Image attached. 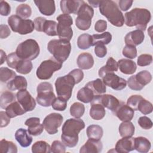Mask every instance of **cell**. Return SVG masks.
<instances>
[{"label":"cell","instance_id":"cell-45","mask_svg":"<svg viewBox=\"0 0 153 153\" xmlns=\"http://www.w3.org/2000/svg\"><path fill=\"white\" fill-rule=\"evenodd\" d=\"M16 76V72L6 67L0 68V80L2 82H7Z\"/></svg>","mask_w":153,"mask_h":153},{"label":"cell","instance_id":"cell-13","mask_svg":"<svg viewBox=\"0 0 153 153\" xmlns=\"http://www.w3.org/2000/svg\"><path fill=\"white\" fill-rule=\"evenodd\" d=\"M104 84L115 90H121L126 88L127 81L112 72H106L102 77Z\"/></svg>","mask_w":153,"mask_h":153},{"label":"cell","instance_id":"cell-35","mask_svg":"<svg viewBox=\"0 0 153 153\" xmlns=\"http://www.w3.org/2000/svg\"><path fill=\"white\" fill-rule=\"evenodd\" d=\"M118 68V62L113 57H111L108 59L106 65L102 66L99 70V76L102 77V76L106 72H114L115 71H117Z\"/></svg>","mask_w":153,"mask_h":153},{"label":"cell","instance_id":"cell-59","mask_svg":"<svg viewBox=\"0 0 153 153\" xmlns=\"http://www.w3.org/2000/svg\"><path fill=\"white\" fill-rule=\"evenodd\" d=\"M107 29V22L104 20L97 21L94 25V30L97 32H103Z\"/></svg>","mask_w":153,"mask_h":153},{"label":"cell","instance_id":"cell-5","mask_svg":"<svg viewBox=\"0 0 153 153\" xmlns=\"http://www.w3.org/2000/svg\"><path fill=\"white\" fill-rule=\"evenodd\" d=\"M39 51L38 42L35 39H28L19 44L16 53L21 59L32 60L38 56Z\"/></svg>","mask_w":153,"mask_h":153},{"label":"cell","instance_id":"cell-62","mask_svg":"<svg viewBox=\"0 0 153 153\" xmlns=\"http://www.w3.org/2000/svg\"><path fill=\"white\" fill-rule=\"evenodd\" d=\"M11 31L8 26L6 25H1L0 26V38L1 39L7 38L10 36Z\"/></svg>","mask_w":153,"mask_h":153},{"label":"cell","instance_id":"cell-60","mask_svg":"<svg viewBox=\"0 0 153 153\" xmlns=\"http://www.w3.org/2000/svg\"><path fill=\"white\" fill-rule=\"evenodd\" d=\"M0 118H1V127H4L8 125L10 122V118L8 116L7 113L4 111L0 112Z\"/></svg>","mask_w":153,"mask_h":153},{"label":"cell","instance_id":"cell-30","mask_svg":"<svg viewBox=\"0 0 153 153\" xmlns=\"http://www.w3.org/2000/svg\"><path fill=\"white\" fill-rule=\"evenodd\" d=\"M105 107L98 103H91L90 109V117L95 120H102L105 115Z\"/></svg>","mask_w":153,"mask_h":153},{"label":"cell","instance_id":"cell-24","mask_svg":"<svg viewBox=\"0 0 153 153\" xmlns=\"http://www.w3.org/2000/svg\"><path fill=\"white\" fill-rule=\"evenodd\" d=\"M27 82L26 79L22 76L16 75L13 79L8 82L7 87L11 91L22 90L27 88Z\"/></svg>","mask_w":153,"mask_h":153},{"label":"cell","instance_id":"cell-33","mask_svg":"<svg viewBox=\"0 0 153 153\" xmlns=\"http://www.w3.org/2000/svg\"><path fill=\"white\" fill-rule=\"evenodd\" d=\"M119 133L121 137H131L134 133L135 128L130 121H123L119 126Z\"/></svg>","mask_w":153,"mask_h":153},{"label":"cell","instance_id":"cell-40","mask_svg":"<svg viewBox=\"0 0 153 153\" xmlns=\"http://www.w3.org/2000/svg\"><path fill=\"white\" fill-rule=\"evenodd\" d=\"M16 99L15 95L13 93L5 91L2 93L0 99V106L2 109H5L10 104L14 102Z\"/></svg>","mask_w":153,"mask_h":153},{"label":"cell","instance_id":"cell-23","mask_svg":"<svg viewBox=\"0 0 153 153\" xmlns=\"http://www.w3.org/2000/svg\"><path fill=\"white\" fill-rule=\"evenodd\" d=\"M15 138L21 146L26 148L29 146L32 142V137L26 129L19 128L15 133Z\"/></svg>","mask_w":153,"mask_h":153},{"label":"cell","instance_id":"cell-52","mask_svg":"<svg viewBox=\"0 0 153 153\" xmlns=\"http://www.w3.org/2000/svg\"><path fill=\"white\" fill-rule=\"evenodd\" d=\"M21 59H20L17 55L16 54V52H13L10 54H9L7 56V65L9 67L13 68V69H15L18 62H19V60Z\"/></svg>","mask_w":153,"mask_h":153},{"label":"cell","instance_id":"cell-57","mask_svg":"<svg viewBox=\"0 0 153 153\" xmlns=\"http://www.w3.org/2000/svg\"><path fill=\"white\" fill-rule=\"evenodd\" d=\"M69 74L73 76L76 84H78L79 82H80L84 78V73L82 70L79 69H75L71 71Z\"/></svg>","mask_w":153,"mask_h":153},{"label":"cell","instance_id":"cell-18","mask_svg":"<svg viewBox=\"0 0 153 153\" xmlns=\"http://www.w3.org/2000/svg\"><path fill=\"white\" fill-rule=\"evenodd\" d=\"M84 2V1L74 0H63L60 2L61 10L64 14H77L78 11Z\"/></svg>","mask_w":153,"mask_h":153},{"label":"cell","instance_id":"cell-42","mask_svg":"<svg viewBox=\"0 0 153 153\" xmlns=\"http://www.w3.org/2000/svg\"><path fill=\"white\" fill-rule=\"evenodd\" d=\"M135 78L139 84L145 87V85L149 84L151 81L152 75L149 71L143 70L135 75Z\"/></svg>","mask_w":153,"mask_h":153},{"label":"cell","instance_id":"cell-14","mask_svg":"<svg viewBox=\"0 0 153 153\" xmlns=\"http://www.w3.org/2000/svg\"><path fill=\"white\" fill-rule=\"evenodd\" d=\"M90 103H98L105 108L111 110L112 112L117 109L121 102L115 97L111 94H99L94 96L93 100Z\"/></svg>","mask_w":153,"mask_h":153},{"label":"cell","instance_id":"cell-17","mask_svg":"<svg viewBox=\"0 0 153 153\" xmlns=\"http://www.w3.org/2000/svg\"><path fill=\"white\" fill-rule=\"evenodd\" d=\"M134 149V138L123 137L115 145V151L120 153H127Z\"/></svg>","mask_w":153,"mask_h":153},{"label":"cell","instance_id":"cell-43","mask_svg":"<svg viewBox=\"0 0 153 153\" xmlns=\"http://www.w3.org/2000/svg\"><path fill=\"white\" fill-rule=\"evenodd\" d=\"M84 112L85 106L81 103L75 102L70 107L71 115L76 118H81L84 115Z\"/></svg>","mask_w":153,"mask_h":153},{"label":"cell","instance_id":"cell-10","mask_svg":"<svg viewBox=\"0 0 153 153\" xmlns=\"http://www.w3.org/2000/svg\"><path fill=\"white\" fill-rule=\"evenodd\" d=\"M62 67V63L51 57L40 64L37 68L36 74L39 79L47 80L52 76L55 71L60 70Z\"/></svg>","mask_w":153,"mask_h":153},{"label":"cell","instance_id":"cell-46","mask_svg":"<svg viewBox=\"0 0 153 153\" xmlns=\"http://www.w3.org/2000/svg\"><path fill=\"white\" fill-rule=\"evenodd\" d=\"M153 106L152 104L148 100L142 98L137 106V111H139L144 115L149 114L152 112Z\"/></svg>","mask_w":153,"mask_h":153},{"label":"cell","instance_id":"cell-6","mask_svg":"<svg viewBox=\"0 0 153 153\" xmlns=\"http://www.w3.org/2000/svg\"><path fill=\"white\" fill-rule=\"evenodd\" d=\"M75 84H76L75 81L69 74L57 78L55 87L58 97L68 101L72 96V89Z\"/></svg>","mask_w":153,"mask_h":153},{"label":"cell","instance_id":"cell-3","mask_svg":"<svg viewBox=\"0 0 153 153\" xmlns=\"http://www.w3.org/2000/svg\"><path fill=\"white\" fill-rule=\"evenodd\" d=\"M99 11L114 26L121 27L124 23V17L117 4L111 0L100 1Z\"/></svg>","mask_w":153,"mask_h":153},{"label":"cell","instance_id":"cell-31","mask_svg":"<svg viewBox=\"0 0 153 153\" xmlns=\"http://www.w3.org/2000/svg\"><path fill=\"white\" fill-rule=\"evenodd\" d=\"M85 86L90 88L96 96L103 94L106 90V85L104 84L103 81L99 78L88 82L85 84Z\"/></svg>","mask_w":153,"mask_h":153},{"label":"cell","instance_id":"cell-1","mask_svg":"<svg viewBox=\"0 0 153 153\" xmlns=\"http://www.w3.org/2000/svg\"><path fill=\"white\" fill-rule=\"evenodd\" d=\"M85 127L83 120L79 118H69L63 124L61 139L63 144L69 148L75 146L78 142V134Z\"/></svg>","mask_w":153,"mask_h":153},{"label":"cell","instance_id":"cell-16","mask_svg":"<svg viewBox=\"0 0 153 153\" xmlns=\"http://www.w3.org/2000/svg\"><path fill=\"white\" fill-rule=\"evenodd\" d=\"M122 121H130L134 116V110L121 102L117 109L113 112Z\"/></svg>","mask_w":153,"mask_h":153},{"label":"cell","instance_id":"cell-15","mask_svg":"<svg viewBox=\"0 0 153 153\" xmlns=\"http://www.w3.org/2000/svg\"><path fill=\"white\" fill-rule=\"evenodd\" d=\"M16 97L18 102L26 112L32 111L35 109L36 102L26 89L19 90L16 94Z\"/></svg>","mask_w":153,"mask_h":153},{"label":"cell","instance_id":"cell-7","mask_svg":"<svg viewBox=\"0 0 153 153\" xmlns=\"http://www.w3.org/2000/svg\"><path fill=\"white\" fill-rule=\"evenodd\" d=\"M8 23L11 30L20 35H26L32 32L35 29L33 21L23 19L17 15H12L8 19Z\"/></svg>","mask_w":153,"mask_h":153},{"label":"cell","instance_id":"cell-41","mask_svg":"<svg viewBox=\"0 0 153 153\" xmlns=\"http://www.w3.org/2000/svg\"><path fill=\"white\" fill-rule=\"evenodd\" d=\"M57 23L55 21L46 20L43 26L42 32H45L48 36H56L57 35Z\"/></svg>","mask_w":153,"mask_h":153},{"label":"cell","instance_id":"cell-27","mask_svg":"<svg viewBox=\"0 0 153 153\" xmlns=\"http://www.w3.org/2000/svg\"><path fill=\"white\" fill-rule=\"evenodd\" d=\"M150 141L146 137L139 136L134 138V149L140 153H146L151 149Z\"/></svg>","mask_w":153,"mask_h":153},{"label":"cell","instance_id":"cell-11","mask_svg":"<svg viewBox=\"0 0 153 153\" xmlns=\"http://www.w3.org/2000/svg\"><path fill=\"white\" fill-rule=\"evenodd\" d=\"M59 22L57 26V32L59 38L61 39L70 41L73 36V30L71 26L73 20L69 14H60L56 18Z\"/></svg>","mask_w":153,"mask_h":153},{"label":"cell","instance_id":"cell-21","mask_svg":"<svg viewBox=\"0 0 153 153\" xmlns=\"http://www.w3.org/2000/svg\"><path fill=\"white\" fill-rule=\"evenodd\" d=\"M144 38L145 35L143 32L136 29L127 33L124 38V41L126 45H131L136 47L142 43Z\"/></svg>","mask_w":153,"mask_h":153},{"label":"cell","instance_id":"cell-63","mask_svg":"<svg viewBox=\"0 0 153 153\" xmlns=\"http://www.w3.org/2000/svg\"><path fill=\"white\" fill-rule=\"evenodd\" d=\"M0 54H1V65H2L4 62L5 61V60H7V56H6L5 53L2 50H0Z\"/></svg>","mask_w":153,"mask_h":153},{"label":"cell","instance_id":"cell-53","mask_svg":"<svg viewBox=\"0 0 153 153\" xmlns=\"http://www.w3.org/2000/svg\"><path fill=\"white\" fill-rule=\"evenodd\" d=\"M138 124L142 128L145 130H149L152 127V122L151 119L146 116L140 117L138 119Z\"/></svg>","mask_w":153,"mask_h":153},{"label":"cell","instance_id":"cell-56","mask_svg":"<svg viewBox=\"0 0 153 153\" xmlns=\"http://www.w3.org/2000/svg\"><path fill=\"white\" fill-rule=\"evenodd\" d=\"M11 12V7L9 4L3 0L0 1V13L2 16H7Z\"/></svg>","mask_w":153,"mask_h":153},{"label":"cell","instance_id":"cell-61","mask_svg":"<svg viewBox=\"0 0 153 153\" xmlns=\"http://www.w3.org/2000/svg\"><path fill=\"white\" fill-rule=\"evenodd\" d=\"M133 2L132 0H120L118 1V5L122 11H125L131 7Z\"/></svg>","mask_w":153,"mask_h":153},{"label":"cell","instance_id":"cell-64","mask_svg":"<svg viewBox=\"0 0 153 153\" xmlns=\"http://www.w3.org/2000/svg\"><path fill=\"white\" fill-rule=\"evenodd\" d=\"M88 2L90 4V6L91 5L93 7L97 8L99 7L100 1H88Z\"/></svg>","mask_w":153,"mask_h":153},{"label":"cell","instance_id":"cell-48","mask_svg":"<svg viewBox=\"0 0 153 153\" xmlns=\"http://www.w3.org/2000/svg\"><path fill=\"white\" fill-rule=\"evenodd\" d=\"M123 54L128 59H134L137 56V49L135 46L126 45L123 50Z\"/></svg>","mask_w":153,"mask_h":153},{"label":"cell","instance_id":"cell-44","mask_svg":"<svg viewBox=\"0 0 153 153\" xmlns=\"http://www.w3.org/2000/svg\"><path fill=\"white\" fill-rule=\"evenodd\" d=\"M16 13L17 16L22 19H27L32 14V9L28 4H22L17 7Z\"/></svg>","mask_w":153,"mask_h":153},{"label":"cell","instance_id":"cell-2","mask_svg":"<svg viewBox=\"0 0 153 153\" xmlns=\"http://www.w3.org/2000/svg\"><path fill=\"white\" fill-rule=\"evenodd\" d=\"M151 19V14L148 10L135 8L125 14L124 20L127 26H135L138 30L145 31Z\"/></svg>","mask_w":153,"mask_h":153},{"label":"cell","instance_id":"cell-55","mask_svg":"<svg viewBox=\"0 0 153 153\" xmlns=\"http://www.w3.org/2000/svg\"><path fill=\"white\" fill-rule=\"evenodd\" d=\"M94 53L97 57L103 58L107 54V48L105 45L97 44L95 45L94 47Z\"/></svg>","mask_w":153,"mask_h":153},{"label":"cell","instance_id":"cell-29","mask_svg":"<svg viewBox=\"0 0 153 153\" xmlns=\"http://www.w3.org/2000/svg\"><path fill=\"white\" fill-rule=\"evenodd\" d=\"M95 96L96 95L94 94L92 90L88 87L85 85L84 87L81 88L78 91L76 97L78 100L83 103H88L91 102L93 100Z\"/></svg>","mask_w":153,"mask_h":153},{"label":"cell","instance_id":"cell-22","mask_svg":"<svg viewBox=\"0 0 153 153\" xmlns=\"http://www.w3.org/2000/svg\"><path fill=\"white\" fill-rule=\"evenodd\" d=\"M103 145L100 140L88 139L85 144L81 147L80 153H99L102 151Z\"/></svg>","mask_w":153,"mask_h":153},{"label":"cell","instance_id":"cell-47","mask_svg":"<svg viewBox=\"0 0 153 153\" xmlns=\"http://www.w3.org/2000/svg\"><path fill=\"white\" fill-rule=\"evenodd\" d=\"M51 106L56 111H65L67 106V100L60 97H56L51 104Z\"/></svg>","mask_w":153,"mask_h":153},{"label":"cell","instance_id":"cell-39","mask_svg":"<svg viewBox=\"0 0 153 153\" xmlns=\"http://www.w3.org/2000/svg\"><path fill=\"white\" fill-rule=\"evenodd\" d=\"M0 152L1 153H17V147L13 142L3 139L0 141Z\"/></svg>","mask_w":153,"mask_h":153},{"label":"cell","instance_id":"cell-36","mask_svg":"<svg viewBox=\"0 0 153 153\" xmlns=\"http://www.w3.org/2000/svg\"><path fill=\"white\" fill-rule=\"evenodd\" d=\"M32 67L33 65L30 60L20 59L15 69L17 72L25 75L29 74L32 71Z\"/></svg>","mask_w":153,"mask_h":153},{"label":"cell","instance_id":"cell-51","mask_svg":"<svg viewBox=\"0 0 153 153\" xmlns=\"http://www.w3.org/2000/svg\"><path fill=\"white\" fill-rule=\"evenodd\" d=\"M66 151V147L63 142L54 140L51 145V152L54 153H63Z\"/></svg>","mask_w":153,"mask_h":153},{"label":"cell","instance_id":"cell-54","mask_svg":"<svg viewBox=\"0 0 153 153\" xmlns=\"http://www.w3.org/2000/svg\"><path fill=\"white\" fill-rule=\"evenodd\" d=\"M127 84L130 88L133 90H141L144 87L141 85L139 82L136 81L135 78V75L131 76L127 80Z\"/></svg>","mask_w":153,"mask_h":153},{"label":"cell","instance_id":"cell-49","mask_svg":"<svg viewBox=\"0 0 153 153\" xmlns=\"http://www.w3.org/2000/svg\"><path fill=\"white\" fill-rule=\"evenodd\" d=\"M152 62V56L151 54H143L140 55L137 60V64L140 66L149 65Z\"/></svg>","mask_w":153,"mask_h":153},{"label":"cell","instance_id":"cell-38","mask_svg":"<svg viewBox=\"0 0 153 153\" xmlns=\"http://www.w3.org/2000/svg\"><path fill=\"white\" fill-rule=\"evenodd\" d=\"M77 45L79 48L86 50L92 46V37L87 33H83L79 36L77 39Z\"/></svg>","mask_w":153,"mask_h":153},{"label":"cell","instance_id":"cell-12","mask_svg":"<svg viewBox=\"0 0 153 153\" xmlns=\"http://www.w3.org/2000/svg\"><path fill=\"white\" fill-rule=\"evenodd\" d=\"M63 116L58 113H51L45 117L42 124L46 131L50 134H54L58 132L59 127L63 122Z\"/></svg>","mask_w":153,"mask_h":153},{"label":"cell","instance_id":"cell-50","mask_svg":"<svg viewBox=\"0 0 153 153\" xmlns=\"http://www.w3.org/2000/svg\"><path fill=\"white\" fill-rule=\"evenodd\" d=\"M142 98L140 95H132L127 99V105L134 111H137L138 104Z\"/></svg>","mask_w":153,"mask_h":153},{"label":"cell","instance_id":"cell-20","mask_svg":"<svg viewBox=\"0 0 153 153\" xmlns=\"http://www.w3.org/2000/svg\"><path fill=\"white\" fill-rule=\"evenodd\" d=\"M25 124L28 127L27 131L30 135H40L44 130L43 124L40 123V119L38 117H31L28 118L25 123Z\"/></svg>","mask_w":153,"mask_h":153},{"label":"cell","instance_id":"cell-26","mask_svg":"<svg viewBox=\"0 0 153 153\" xmlns=\"http://www.w3.org/2000/svg\"><path fill=\"white\" fill-rule=\"evenodd\" d=\"M118 65L120 71L122 73L127 75L134 74L137 69L135 62L130 59H120L118 62Z\"/></svg>","mask_w":153,"mask_h":153},{"label":"cell","instance_id":"cell-58","mask_svg":"<svg viewBox=\"0 0 153 153\" xmlns=\"http://www.w3.org/2000/svg\"><path fill=\"white\" fill-rule=\"evenodd\" d=\"M46 20V19L42 17H38L35 19L34 20V25H35V29L38 32H42L43 26Z\"/></svg>","mask_w":153,"mask_h":153},{"label":"cell","instance_id":"cell-9","mask_svg":"<svg viewBox=\"0 0 153 153\" xmlns=\"http://www.w3.org/2000/svg\"><path fill=\"white\" fill-rule=\"evenodd\" d=\"M75 20L76 26L82 30H88L91 25V19L94 15V10L86 2H84L81 5Z\"/></svg>","mask_w":153,"mask_h":153},{"label":"cell","instance_id":"cell-28","mask_svg":"<svg viewBox=\"0 0 153 153\" xmlns=\"http://www.w3.org/2000/svg\"><path fill=\"white\" fill-rule=\"evenodd\" d=\"M5 112L11 118H14L17 116L22 115L24 114L26 111L19 102L14 101L5 108Z\"/></svg>","mask_w":153,"mask_h":153},{"label":"cell","instance_id":"cell-34","mask_svg":"<svg viewBox=\"0 0 153 153\" xmlns=\"http://www.w3.org/2000/svg\"><path fill=\"white\" fill-rule=\"evenodd\" d=\"M86 133L87 137L89 139L100 140L103 136V131L102 127L100 126L92 124L87 128Z\"/></svg>","mask_w":153,"mask_h":153},{"label":"cell","instance_id":"cell-32","mask_svg":"<svg viewBox=\"0 0 153 153\" xmlns=\"http://www.w3.org/2000/svg\"><path fill=\"white\" fill-rule=\"evenodd\" d=\"M92 37V46H95L97 44L103 45L108 44L112 40V35L109 32H105L101 34H94Z\"/></svg>","mask_w":153,"mask_h":153},{"label":"cell","instance_id":"cell-19","mask_svg":"<svg viewBox=\"0 0 153 153\" xmlns=\"http://www.w3.org/2000/svg\"><path fill=\"white\" fill-rule=\"evenodd\" d=\"M34 3L38 8L40 13L43 15L50 16L56 10L55 2L52 0H38L34 1Z\"/></svg>","mask_w":153,"mask_h":153},{"label":"cell","instance_id":"cell-8","mask_svg":"<svg viewBox=\"0 0 153 153\" xmlns=\"http://www.w3.org/2000/svg\"><path fill=\"white\" fill-rule=\"evenodd\" d=\"M37 103L44 107H49L56 98L51 84L48 82H42L38 84L36 88Z\"/></svg>","mask_w":153,"mask_h":153},{"label":"cell","instance_id":"cell-4","mask_svg":"<svg viewBox=\"0 0 153 153\" xmlns=\"http://www.w3.org/2000/svg\"><path fill=\"white\" fill-rule=\"evenodd\" d=\"M47 49L56 60L63 63L70 54L71 45L70 42L66 39H52L48 42Z\"/></svg>","mask_w":153,"mask_h":153},{"label":"cell","instance_id":"cell-37","mask_svg":"<svg viewBox=\"0 0 153 153\" xmlns=\"http://www.w3.org/2000/svg\"><path fill=\"white\" fill-rule=\"evenodd\" d=\"M32 152L33 153H50L51 152V146L45 141H37L32 145Z\"/></svg>","mask_w":153,"mask_h":153},{"label":"cell","instance_id":"cell-25","mask_svg":"<svg viewBox=\"0 0 153 153\" xmlns=\"http://www.w3.org/2000/svg\"><path fill=\"white\" fill-rule=\"evenodd\" d=\"M78 66L81 69H89L94 65V59L92 55L88 53H82L77 58Z\"/></svg>","mask_w":153,"mask_h":153}]
</instances>
